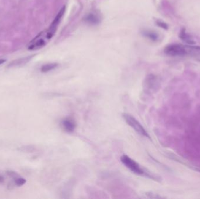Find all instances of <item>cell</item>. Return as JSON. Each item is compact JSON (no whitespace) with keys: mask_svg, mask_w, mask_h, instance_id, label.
<instances>
[{"mask_svg":"<svg viewBox=\"0 0 200 199\" xmlns=\"http://www.w3.org/2000/svg\"><path fill=\"white\" fill-rule=\"evenodd\" d=\"M64 8L61 9L55 19L52 23L49 28L42 32L36 38L32 40L28 46V49L30 50H37L45 46L55 35L58 25L64 13Z\"/></svg>","mask_w":200,"mask_h":199,"instance_id":"6da1fadb","label":"cell"},{"mask_svg":"<svg viewBox=\"0 0 200 199\" xmlns=\"http://www.w3.org/2000/svg\"><path fill=\"white\" fill-rule=\"evenodd\" d=\"M120 161L126 168H128L134 174L140 176H145L151 179H153V176L149 172L146 171L143 168L140 167L138 163H137L134 159H131L128 155H122L120 158Z\"/></svg>","mask_w":200,"mask_h":199,"instance_id":"7a4b0ae2","label":"cell"},{"mask_svg":"<svg viewBox=\"0 0 200 199\" xmlns=\"http://www.w3.org/2000/svg\"><path fill=\"white\" fill-rule=\"evenodd\" d=\"M122 116L126 123L131 126L137 133L146 137L150 138L148 133L145 130L144 127L141 125L139 121L136 119L134 116L128 113H123Z\"/></svg>","mask_w":200,"mask_h":199,"instance_id":"3957f363","label":"cell"},{"mask_svg":"<svg viewBox=\"0 0 200 199\" xmlns=\"http://www.w3.org/2000/svg\"><path fill=\"white\" fill-rule=\"evenodd\" d=\"M188 46L173 44L166 46L164 49V53L168 56L176 57V56H184L188 53Z\"/></svg>","mask_w":200,"mask_h":199,"instance_id":"277c9868","label":"cell"},{"mask_svg":"<svg viewBox=\"0 0 200 199\" xmlns=\"http://www.w3.org/2000/svg\"><path fill=\"white\" fill-rule=\"evenodd\" d=\"M61 126L62 129L68 133L73 132L76 127V122L71 118H66L63 120L61 123Z\"/></svg>","mask_w":200,"mask_h":199,"instance_id":"5b68a950","label":"cell"},{"mask_svg":"<svg viewBox=\"0 0 200 199\" xmlns=\"http://www.w3.org/2000/svg\"><path fill=\"white\" fill-rule=\"evenodd\" d=\"M179 37L181 40L188 44H194V41L193 40L191 37L186 32L185 29H182L181 31Z\"/></svg>","mask_w":200,"mask_h":199,"instance_id":"8992f818","label":"cell"},{"mask_svg":"<svg viewBox=\"0 0 200 199\" xmlns=\"http://www.w3.org/2000/svg\"><path fill=\"white\" fill-rule=\"evenodd\" d=\"M85 20L91 24H97L100 22V18L97 14L91 13L87 16Z\"/></svg>","mask_w":200,"mask_h":199,"instance_id":"52a82bcc","label":"cell"},{"mask_svg":"<svg viewBox=\"0 0 200 199\" xmlns=\"http://www.w3.org/2000/svg\"><path fill=\"white\" fill-rule=\"evenodd\" d=\"M58 66V64L56 63H50L43 65L41 67V71L42 73H47L55 69Z\"/></svg>","mask_w":200,"mask_h":199,"instance_id":"ba28073f","label":"cell"},{"mask_svg":"<svg viewBox=\"0 0 200 199\" xmlns=\"http://www.w3.org/2000/svg\"><path fill=\"white\" fill-rule=\"evenodd\" d=\"M29 60V58H24V59H20V60H15L14 61H12L9 65H8V67H16V66H20L21 65H23L26 62H28Z\"/></svg>","mask_w":200,"mask_h":199,"instance_id":"9c48e42d","label":"cell"},{"mask_svg":"<svg viewBox=\"0 0 200 199\" xmlns=\"http://www.w3.org/2000/svg\"><path fill=\"white\" fill-rule=\"evenodd\" d=\"M145 35L148 38H149L150 39L152 40H157L158 39V35L152 31H145L144 32Z\"/></svg>","mask_w":200,"mask_h":199,"instance_id":"30bf717a","label":"cell"},{"mask_svg":"<svg viewBox=\"0 0 200 199\" xmlns=\"http://www.w3.org/2000/svg\"><path fill=\"white\" fill-rule=\"evenodd\" d=\"M25 183H26V180L20 177H18L14 179V183L17 186H22L23 184H25Z\"/></svg>","mask_w":200,"mask_h":199,"instance_id":"8fae6325","label":"cell"},{"mask_svg":"<svg viewBox=\"0 0 200 199\" xmlns=\"http://www.w3.org/2000/svg\"><path fill=\"white\" fill-rule=\"evenodd\" d=\"M7 174L8 176H9L10 177L14 178V179H16V178L20 177V176H19V175H18L17 172H14V171H7Z\"/></svg>","mask_w":200,"mask_h":199,"instance_id":"7c38bea8","label":"cell"},{"mask_svg":"<svg viewBox=\"0 0 200 199\" xmlns=\"http://www.w3.org/2000/svg\"><path fill=\"white\" fill-rule=\"evenodd\" d=\"M157 24L158 26H159L161 28H163V29H167L168 28V26L166 23H165L164 22H161V21H158L157 22Z\"/></svg>","mask_w":200,"mask_h":199,"instance_id":"4fadbf2b","label":"cell"},{"mask_svg":"<svg viewBox=\"0 0 200 199\" xmlns=\"http://www.w3.org/2000/svg\"><path fill=\"white\" fill-rule=\"evenodd\" d=\"M4 178H3L2 176H1V175H0V183H3V182H4Z\"/></svg>","mask_w":200,"mask_h":199,"instance_id":"5bb4252c","label":"cell"},{"mask_svg":"<svg viewBox=\"0 0 200 199\" xmlns=\"http://www.w3.org/2000/svg\"><path fill=\"white\" fill-rule=\"evenodd\" d=\"M5 61L6 60H4V59H0V65L2 64H3L4 62H5Z\"/></svg>","mask_w":200,"mask_h":199,"instance_id":"9a60e30c","label":"cell"}]
</instances>
